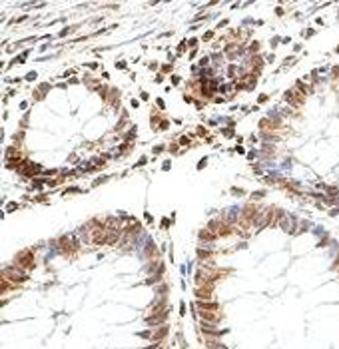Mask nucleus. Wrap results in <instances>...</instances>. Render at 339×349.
I'll return each instance as SVG.
<instances>
[{
	"label": "nucleus",
	"mask_w": 339,
	"mask_h": 349,
	"mask_svg": "<svg viewBox=\"0 0 339 349\" xmlns=\"http://www.w3.org/2000/svg\"><path fill=\"white\" fill-rule=\"evenodd\" d=\"M164 319H166V313H156L152 317H146V323L148 325H156V323H162Z\"/></svg>",
	"instance_id": "obj_1"
}]
</instances>
